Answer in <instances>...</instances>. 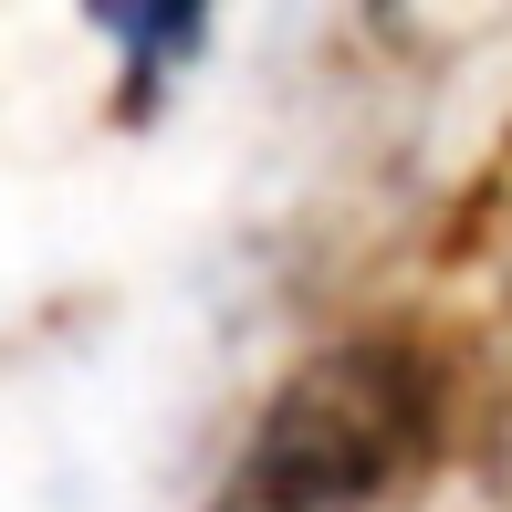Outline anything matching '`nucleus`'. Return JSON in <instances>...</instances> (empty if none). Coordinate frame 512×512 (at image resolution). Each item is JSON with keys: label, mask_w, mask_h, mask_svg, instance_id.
Wrapping results in <instances>:
<instances>
[{"label": "nucleus", "mask_w": 512, "mask_h": 512, "mask_svg": "<svg viewBox=\"0 0 512 512\" xmlns=\"http://www.w3.org/2000/svg\"><path fill=\"white\" fill-rule=\"evenodd\" d=\"M450 408H460L450 335H429V324L335 335L262 408V439L241 460V512H356L398 492L408 471L439 460Z\"/></svg>", "instance_id": "nucleus-1"}]
</instances>
